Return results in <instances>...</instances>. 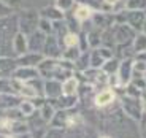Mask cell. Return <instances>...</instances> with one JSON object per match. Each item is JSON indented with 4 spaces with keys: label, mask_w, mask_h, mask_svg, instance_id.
Wrapping results in <instances>:
<instances>
[{
    "label": "cell",
    "mask_w": 146,
    "mask_h": 138,
    "mask_svg": "<svg viewBox=\"0 0 146 138\" xmlns=\"http://www.w3.org/2000/svg\"><path fill=\"white\" fill-rule=\"evenodd\" d=\"M121 103H122V111H124V114L127 117H130V119H133V121H138L143 117L145 106H143V102L140 98L125 95V97L121 100Z\"/></svg>",
    "instance_id": "obj_1"
},
{
    "label": "cell",
    "mask_w": 146,
    "mask_h": 138,
    "mask_svg": "<svg viewBox=\"0 0 146 138\" xmlns=\"http://www.w3.org/2000/svg\"><path fill=\"white\" fill-rule=\"evenodd\" d=\"M38 24H40V16L32 10L24 11L19 16V21H18L19 32H22L24 35H32L33 32H36L38 30Z\"/></svg>",
    "instance_id": "obj_2"
},
{
    "label": "cell",
    "mask_w": 146,
    "mask_h": 138,
    "mask_svg": "<svg viewBox=\"0 0 146 138\" xmlns=\"http://www.w3.org/2000/svg\"><path fill=\"white\" fill-rule=\"evenodd\" d=\"M113 35H114V41L117 44H124V43H132L137 33L129 24H116L113 27Z\"/></svg>",
    "instance_id": "obj_3"
},
{
    "label": "cell",
    "mask_w": 146,
    "mask_h": 138,
    "mask_svg": "<svg viewBox=\"0 0 146 138\" xmlns=\"http://www.w3.org/2000/svg\"><path fill=\"white\" fill-rule=\"evenodd\" d=\"M146 21V13L141 10H125V24L135 30H141Z\"/></svg>",
    "instance_id": "obj_4"
},
{
    "label": "cell",
    "mask_w": 146,
    "mask_h": 138,
    "mask_svg": "<svg viewBox=\"0 0 146 138\" xmlns=\"http://www.w3.org/2000/svg\"><path fill=\"white\" fill-rule=\"evenodd\" d=\"M132 76H133V62L130 59H124L117 68V78H119L121 86H127L132 81Z\"/></svg>",
    "instance_id": "obj_5"
},
{
    "label": "cell",
    "mask_w": 146,
    "mask_h": 138,
    "mask_svg": "<svg viewBox=\"0 0 146 138\" xmlns=\"http://www.w3.org/2000/svg\"><path fill=\"white\" fill-rule=\"evenodd\" d=\"M114 98H116V94H114L113 89H103V91H100L99 94L95 95L94 103L99 108H105V106L111 105L114 102Z\"/></svg>",
    "instance_id": "obj_6"
},
{
    "label": "cell",
    "mask_w": 146,
    "mask_h": 138,
    "mask_svg": "<svg viewBox=\"0 0 146 138\" xmlns=\"http://www.w3.org/2000/svg\"><path fill=\"white\" fill-rule=\"evenodd\" d=\"M44 41H46V35H44L41 30H36L30 35V38L27 40V44H29V51L36 52L40 51L41 48L44 46Z\"/></svg>",
    "instance_id": "obj_7"
},
{
    "label": "cell",
    "mask_w": 146,
    "mask_h": 138,
    "mask_svg": "<svg viewBox=\"0 0 146 138\" xmlns=\"http://www.w3.org/2000/svg\"><path fill=\"white\" fill-rule=\"evenodd\" d=\"M13 49H15L16 54L19 56H24L27 54L29 51V44H27V36L24 35L22 32H18L13 38Z\"/></svg>",
    "instance_id": "obj_8"
},
{
    "label": "cell",
    "mask_w": 146,
    "mask_h": 138,
    "mask_svg": "<svg viewBox=\"0 0 146 138\" xmlns=\"http://www.w3.org/2000/svg\"><path fill=\"white\" fill-rule=\"evenodd\" d=\"M40 75V72L32 67H19L16 72H13V78L19 81H27V80H33Z\"/></svg>",
    "instance_id": "obj_9"
},
{
    "label": "cell",
    "mask_w": 146,
    "mask_h": 138,
    "mask_svg": "<svg viewBox=\"0 0 146 138\" xmlns=\"http://www.w3.org/2000/svg\"><path fill=\"white\" fill-rule=\"evenodd\" d=\"M92 19H94V24L95 27H100V29H108L111 26V22H113V16L110 15V13H94L92 15Z\"/></svg>",
    "instance_id": "obj_10"
},
{
    "label": "cell",
    "mask_w": 146,
    "mask_h": 138,
    "mask_svg": "<svg viewBox=\"0 0 146 138\" xmlns=\"http://www.w3.org/2000/svg\"><path fill=\"white\" fill-rule=\"evenodd\" d=\"M41 18H46L49 21L56 22V21H64V11H60L57 7H46L41 10Z\"/></svg>",
    "instance_id": "obj_11"
},
{
    "label": "cell",
    "mask_w": 146,
    "mask_h": 138,
    "mask_svg": "<svg viewBox=\"0 0 146 138\" xmlns=\"http://www.w3.org/2000/svg\"><path fill=\"white\" fill-rule=\"evenodd\" d=\"M41 62V56L36 54V52H27V54L21 56L18 60L19 67H33L36 64H40Z\"/></svg>",
    "instance_id": "obj_12"
},
{
    "label": "cell",
    "mask_w": 146,
    "mask_h": 138,
    "mask_svg": "<svg viewBox=\"0 0 146 138\" xmlns=\"http://www.w3.org/2000/svg\"><path fill=\"white\" fill-rule=\"evenodd\" d=\"M92 10L91 7H88V5H78L76 8H75V13H73V16L76 18L78 22H84V21H88V19L92 18Z\"/></svg>",
    "instance_id": "obj_13"
},
{
    "label": "cell",
    "mask_w": 146,
    "mask_h": 138,
    "mask_svg": "<svg viewBox=\"0 0 146 138\" xmlns=\"http://www.w3.org/2000/svg\"><path fill=\"white\" fill-rule=\"evenodd\" d=\"M78 91V80L76 78H67L62 84V94L65 97H72V95H76Z\"/></svg>",
    "instance_id": "obj_14"
},
{
    "label": "cell",
    "mask_w": 146,
    "mask_h": 138,
    "mask_svg": "<svg viewBox=\"0 0 146 138\" xmlns=\"http://www.w3.org/2000/svg\"><path fill=\"white\" fill-rule=\"evenodd\" d=\"M43 51L46 52L49 57H51V56H57L59 54V46H57V41H56V36H52V35H48L46 36Z\"/></svg>",
    "instance_id": "obj_15"
},
{
    "label": "cell",
    "mask_w": 146,
    "mask_h": 138,
    "mask_svg": "<svg viewBox=\"0 0 146 138\" xmlns=\"http://www.w3.org/2000/svg\"><path fill=\"white\" fill-rule=\"evenodd\" d=\"M132 46H133V52L146 51V33H143V32L137 33L133 41H132Z\"/></svg>",
    "instance_id": "obj_16"
},
{
    "label": "cell",
    "mask_w": 146,
    "mask_h": 138,
    "mask_svg": "<svg viewBox=\"0 0 146 138\" xmlns=\"http://www.w3.org/2000/svg\"><path fill=\"white\" fill-rule=\"evenodd\" d=\"M88 44L92 48H95V49L102 46V32H100L99 29H95V30H92V32L88 33Z\"/></svg>",
    "instance_id": "obj_17"
},
{
    "label": "cell",
    "mask_w": 146,
    "mask_h": 138,
    "mask_svg": "<svg viewBox=\"0 0 146 138\" xmlns=\"http://www.w3.org/2000/svg\"><path fill=\"white\" fill-rule=\"evenodd\" d=\"M119 64L121 62L117 60V59H110V60H106L105 64H103L102 70L106 73V75H114V73H117V68H119Z\"/></svg>",
    "instance_id": "obj_18"
},
{
    "label": "cell",
    "mask_w": 146,
    "mask_h": 138,
    "mask_svg": "<svg viewBox=\"0 0 146 138\" xmlns=\"http://www.w3.org/2000/svg\"><path fill=\"white\" fill-rule=\"evenodd\" d=\"M78 41H80V36L75 32H67L62 38V43L65 44V48H75L78 46Z\"/></svg>",
    "instance_id": "obj_19"
},
{
    "label": "cell",
    "mask_w": 146,
    "mask_h": 138,
    "mask_svg": "<svg viewBox=\"0 0 146 138\" xmlns=\"http://www.w3.org/2000/svg\"><path fill=\"white\" fill-rule=\"evenodd\" d=\"M62 92V86H59V83H51V81H48L46 83V95H49V97H57L59 94Z\"/></svg>",
    "instance_id": "obj_20"
},
{
    "label": "cell",
    "mask_w": 146,
    "mask_h": 138,
    "mask_svg": "<svg viewBox=\"0 0 146 138\" xmlns=\"http://www.w3.org/2000/svg\"><path fill=\"white\" fill-rule=\"evenodd\" d=\"M125 10H146V0H127L125 2Z\"/></svg>",
    "instance_id": "obj_21"
},
{
    "label": "cell",
    "mask_w": 146,
    "mask_h": 138,
    "mask_svg": "<svg viewBox=\"0 0 146 138\" xmlns=\"http://www.w3.org/2000/svg\"><path fill=\"white\" fill-rule=\"evenodd\" d=\"M38 29H40L44 35H52V21H49V19H46V18H40Z\"/></svg>",
    "instance_id": "obj_22"
},
{
    "label": "cell",
    "mask_w": 146,
    "mask_h": 138,
    "mask_svg": "<svg viewBox=\"0 0 146 138\" xmlns=\"http://www.w3.org/2000/svg\"><path fill=\"white\" fill-rule=\"evenodd\" d=\"M33 111H35V105L32 102H29V100L21 102V113L24 116H30V114H33Z\"/></svg>",
    "instance_id": "obj_23"
},
{
    "label": "cell",
    "mask_w": 146,
    "mask_h": 138,
    "mask_svg": "<svg viewBox=\"0 0 146 138\" xmlns=\"http://www.w3.org/2000/svg\"><path fill=\"white\" fill-rule=\"evenodd\" d=\"M75 5V0H56V7L60 11H68Z\"/></svg>",
    "instance_id": "obj_24"
},
{
    "label": "cell",
    "mask_w": 146,
    "mask_h": 138,
    "mask_svg": "<svg viewBox=\"0 0 146 138\" xmlns=\"http://www.w3.org/2000/svg\"><path fill=\"white\" fill-rule=\"evenodd\" d=\"M133 73L135 75H145L146 73V62H141V60L133 62Z\"/></svg>",
    "instance_id": "obj_25"
},
{
    "label": "cell",
    "mask_w": 146,
    "mask_h": 138,
    "mask_svg": "<svg viewBox=\"0 0 146 138\" xmlns=\"http://www.w3.org/2000/svg\"><path fill=\"white\" fill-rule=\"evenodd\" d=\"M78 46H75V48H68V51L64 54V57H67L68 60H72V59H78L80 57V49H76Z\"/></svg>",
    "instance_id": "obj_26"
},
{
    "label": "cell",
    "mask_w": 146,
    "mask_h": 138,
    "mask_svg": "<svg viewBox=\"0 0 146 138\" xmlns=\"http://www.w3.org/2000/svg\"><path fill=\"white\" fill-rule=\"evenodd\" d=\"M11 13H13V8L5 5L3 2H0V18H8Z\"/></svg>",
    "instance_id": "obj_27"
},
{
    "label": "cell",
    "mask_w": 146,
    "mask_h": 138,
    "mask_svg": "<svg viewBox=\"0 0 146 138\" xmlns=\"http://www.w3.org/2000/svg\"><path fill=\"white\" fill-rule=\"evenodd\" d=\"M41 114H43V119H51L52 114H54V111H52V105H44L43 108H41Z\"/></svg>",
    "instance_id": "obj_28"
},
{
    "label": "cell",
    "mask_w": 146,
    "mask_h": 138,
    "mask_svg": "<svg viewBox=\"0 0 146 138\" xmlns=\"http://www.w3.org/2000/svg\"><path fill=\"white\" fill-rule=\"evenodd\" d=\"M62 137H64V132L56 127V129H52V130L46 132V137L44 138H62Z\"/></svg>",
    "instance_id": "obj_29"
},
{
    "label": "cell",
    "mask_w": 146,
    "mask_h": 138,
    "mask_svg": "<svg viewBox=\"0 0 146 138\" xmlns=\"http://www.w3.org/2000/svg\"><path fill=\"white\" fill-rule=\"evenodd\" d=\"M8 67H15V60H11V59H7V57L0 59V72H2V68L7 70Z\"/></svg>",
    "instance_id": "obj_30"
},
{
    "label": "cell",
    "mask_w": 146,
    "mask_h": 138,
    "mask_svg": "<svg viewBox=\"0 0 146 138\" xmlns=\"http://www.w3.org/2000/svg\"><path fill=\"white\" fill-rule=\"evenodd\" d=\"M0 2H3L5 5H8L10 8H19L21 7V3H22V0H0Z\"/></svg>",
    "instance_id": "obj_31"
},
{
    "label": "cell",
    "mask_w": 146,
    "mask_h": 138,
    "mask_svg": "<svg viewBox=\"0 0 146 138\" xmlns=\"http://www.w3.org/2000/svg\"><path fill=\"white\" fill-rule=\"evenodd\" d=\"M135 60H141V62H146V51H141V52H135Z\"/></svg>",
    "instance_id": "obj_32"
},
{
    "label": "cell",
    "mask_w": 146,
    "mask_h": 138,
    "mask_svg": "<svg viewBox=\"0 0 146 138\" xmlns=\"http://www.w3.org/2000/svg\"><path fill=\"white\" fill-rule=\"evenodd\" d=\"M121 0H103V3L108 5V7H114V5H117Z\"/></svg>",
    "instance_id": "obj_33"
},
{
    "label": "cell",
    "mask_w": 146,
    "mask_h": 138,
    "mask_svg": "<svg viewBox=\"0 0 146 138\" xmlns=\"http://www.w3.org/2000/svg\"><path fill=\"white\" fill-rule=\"evenodd\" d=\"M143 106H145V111H146V102H145V103H143Z\"/></svg>",
    "instance_id": "obj_34"
},
{
    "label": "cell",
    "mask_w": 146,
    "mask_h": 138,
    "mask_svg": "<svg viewBox=\"0 0 146 138\" xmlns=\"http://www.w3.org/2000/svg\"><path fill=\"white\" fill-rule=\"evenodd\" d=\"M100 138H110V137H100Z\"/></svg>",
    "instance_id": "obj_35"
},
{
    "label": "cell",
    "mask_w": 146,
    "mask_h": 138,
    "mask_svg": "<svg viewBox=\"0 0 146 138\" xmlns=\"http://www.w3.org/2000/svg\"><path fill=\"white\" fill-rule=\"evenodd\" d=\"M0 76H2V72H0Z\"/></svg>",
    "instance_id": "obj_36"
}]
</instances>
